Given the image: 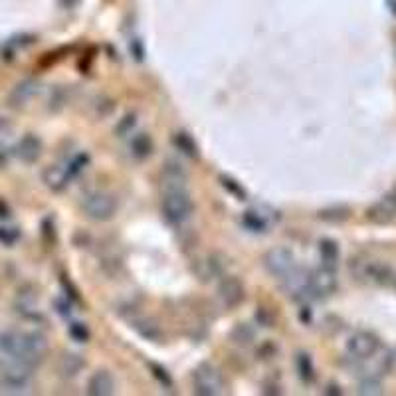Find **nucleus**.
Returning a JSON list of instances; mask_svg holds the SVG:
<instances>
[{
	"label": "nucleus",
	"instance_id": "obj_1",
	"mask_svg": "<svg viewBox=\"0 0 396 396\" xmlns=\"http://www.w3.org/2000/svg\"><path fill=\"white\" fill-rule=\"evenodd\" d=\"M195 211L186 190V173L178 162H167L162 171V214L174 226L185 224Z\"/></svg>",
	"mask_w": 396,
	"mask_h": 396
},
{
	"label": "nucleus",
	"instance_id": "obj_2",
	"mask_svg": "<svg viewBox=\"0 0 396 396\" xmlns=\"http://www.w3.org/2000/svg\"><path fill=\"white\" fill-rule=\"evenodd\" d=\"M46 337L36 331H4L0 335V357L22 360L30 367H36L46 355Z\"/></svg>",
	"mask_w": 396,
	"mask_h": 396
},
{
	"label": "nucleus",
	"instance_id": "obj_3",
	"mask_svg": "<svg viewBox=\"0 0 396 396\" xmlns=\"http://www.w3.org/2000/svg\"><path fill=\"white\" fill-rule=\"evenodd\" d=\"M32 369L34 367L26 365L22 360L0 357V388L13 395L26 393L32 381Z\"/></svg>",
	"mask_w": 396,
	"mask_h": 396
},
{
	"label": "nucleus",
	"instance_id": "obj_4",
	"mask_svg": "<svg viewBox=\"0 0 396 396\" xmlns=\"http://www.w3.org/2000/svg\"><path fill=\"white\" fill-rule=\"evenodd\" d=\"M351 272L360 282H372V284H388L393 272L384 261L372 260L367 256H359L351 261Z\"/></svg>",
	"mask_w": 396,
	"mask_h": 396
},
{
	"label": "nucleus",
	"instance_id": "obj_5",
	"mask_svg": "<svg viewBox=\"0 0 396 396\" xmlns=\"http://www.w3.org/2000/svg\"><path fill=\"white\" fill-rule=\"evenodd\" d=\"M82 208L93 220H109L117 211V200L103 190H93L84 198Z\"/></svg>",
	"mask_w": 396,
	"mask_h": 396
},
{
	"label": "nucleus",
	"instance_id": "obj_6",
	"mask_svg": "<svg viewBox=\"0 0 396 396\" xmlns=\"http://www.w3.org/2000/svg\"><path fill=\"white\" fill-rule=\"evenodd\" d=\"M264 266L275 277L287 280L294 273V270H296V258H294V254L287 247H273V250H270L266 254Z\"/></svg>",
	"mask_w": 396,
	"mask_h": 396
},
{
	"label": "nucleus",
	"instance_id": "obj_7",
	"mask_svg": "<svg viewBox=\"0 0 396 396\" xmlns=\"http://www.w3.org/2000/svg\"><path fill=\"white\" fill-rule=\"evenodd\" d=\"M381 349L379 339L372 333L367 331H359V333H353L346 339V353L357 360H369L372 359Z\"/></svg>",
	"mask_w": 396,
	"mask_h": 396
},
{
	"label": "nucleus",
	"instance_id": "obj_8",
	"mask_svg": "<svg viewBox=\"0 0 396 396\" xmlns=\"http://www.w3.org/2000/svg\"><path fill=\"white\" fill-rule=\"evenodd\" d=\"M335 287H337V277L329 266H323L319 270L311 272L305 282V291L315 297L329 296V294H333Z\"/></svg>",
	"mask_w": 396,
	"mask_h": 396
},
{
	"label": "nucleus",
	"instance_id": "obj_9",
	"mask_svg": "<svg viewBox=\"0 0 396 396\" xmlns=\"http://www.w3.org/2000/svg\"><path fill=\"white\" fill-rule=\"evenodd\" d=\"M195 388L198 395L204 396H216L222 393L224 381L220 372L216 371L211 365H202L197 372H195Z\"/></svg>",
	"mask_w": 396,
	"mask_h": 396
},
{
	"label": "nucleus",
	"instance_id": "obj_10",
	"mask_svg": "<svg viewBox=\"0 0 396 396\" xmlns=\"http://www.w3.org/2000/svg\"><path fill=\"white\" fill-rule=\"evenodd\" d=\"M220 297L228 307H236L244 299V285L238 277H226L220 282Z\"/></svg>",
	"mask_w": 396,
	"mask_h": 396
},
{
	"label": "nucleus",
	"instance_id": "obj_11",
	"mask_svg": "<svg viewBox=\"0 0 396 396\" xmlns=\"http://www.w3.org/2000/svg\"><path fill=\"white\" fill-rule=\"evenodd\" d=\"M369 218L379 224L396 222V192L381 200L374 208L369 212Z\"/></svg>",
	"mask_w": 396,
	"mask_h": 396
},
{
	"label": "nucleus",
	"instance_id": "obj_12",
	"mask_svg": "<svg viewBox=\"0 0 396 396\" xmlns=\"http://www.w3.org/2000/svg\"><path fill=\"white\" fill-rule=\"evenodd\" d=\"M113 376L107 371L93 372L87 384V393L93 396H109L113 393Z\"/></svg>",
	"mask_w": 396,
	"mask_h": 396
},
{
	"label": "nucleus",
	"instance_id": "obj_13",
	"mask_svg": "<svg viewBox=\"0 0 396 396\" xmlns=\"http://www.w3.org/2000/svg\"><path fill=\"white\" fill-rule=\"evenodd\" d=\"M72 176L68 173V169H63L60 165H54V167H50L46 169V173H44V181H46V185L52 188V190H63L66 186H68V181H70Z\"/></svg>",
	"mask_w": 396,
	"mask_h": 396
},
{
	"label": "nucleus",
	"instance_id": "obj_14",
	"mask_svg": "<svg viewBox=\"0 0 396 396\" xmlns=\"http://www.w3.org/2000/svg\"><path fill=\"white\" fill-rule=\"evenodd\" d=\"M40 151H42V145H40V141H38L34 135H26L24 139L20 141V145H18V155H20L26 162L36 161L38 157H40Z\"/></svg>",
	"mask_w": 396,
	"mask_h": 396
},
{
	"label": "nucleus",
	"instance_id": "obj_15",
	"mask_svg": "<svg viewBox=\"0 0 396 396\" xmlns=\"http://www.w3.org/2000/svg\"><path fill=\"white\" fill-rule=\"evenodd\" d=\"M36 91H38V87L34 82H24V84H20V86L14 89L13 101L26 103V101H30V99L34 98V93H36Z\"/></svg>",
	"mask_w": 396,
	"mask_h": 396
},
{
	"label": "nucleus",
	"instance_id": "obj_16",
	"mask_svg": "<svg viewBox=\"0 0 396 396\" xmlns=\"http://www.w3.org/2000/svg\"><path fill=\"white\" fill-rule=\"evenodd\" d=\"M321 256H323V260H325V266L329 264V268H331V264H335L337 256H339V250H337V246H335V242H331V240H323Z\"/></svg>",
	"mask_w": 396,
	"mask_h": 396
},
{
	"label": "nucleus",
	"instance_id": "obj_17",
	"mask_svg": "<svg viewBox=\"0 0 396 396\" xmlns=\"http://www.w3.org/2000/svg\"><path fill=\"white\" fill-rule=\"evenodd\" d=\"M82 367H84V360L79 359V355H68L66 359H63V371L68 372V374H77V372L82 371Z\"/></svg>",
	"mask_w": 396,
	"mask_h": 396
},
{
	"label": "nucleus",
	"instance_id": "obj_18",
	"mask_svg": "<svg viewBox=\"0 0 396 396\" xmlns=\"http://www.w3.org/2000/svg\"><path fill=\"white\" fill-rule=\"evenodd\" d=\"M244 222H246L247 228H252L254 232H264V230H266V222H264V218H260L256 212H246Z\"/></svg>",
	"mask_w": 396,
	"mask_h": 396
},
{
	"label": "nucleus",
	"instance_id": "obj_19",
	"mask_svg": "<svg viewBox=\"0 0 396 396\" xmlns=\"http://www.w3.org/2000/svg\"><path fill=\"white\" fill-rule=\"evenodd\" d=\"M297 369H299V374H301L305 381L313 379V367H311V360L307 359V355H299V357H297Z\"/></svg>",
	"mask_w": 396,
	"mask_h": 396
},
{
	"label": "nucleus",
	"instance_id": "obj_20",
	"mask_svg": "<svg viewBox=\"0 0 396 396\" xmlns=\"http://www.w3.org/2000/svg\"><path fill=\"white\" fill-rule=\"evenodd\" d=\"M174 143H176V145H178L181 148H186V155H190V157H197V147H195L192 139L186 135V133H181V135H176Z\"/></svg>",
	"mask_w": 396,
	"mask_h": 396
},
{
	"label": "nucleus",
	"instance_id": "obj_21",
	"mask_svg": "<svg viewBox=\"0 0 396 396\" xmlns=\"http://www.w3.org/2000/svg\"><path fill=\"white\" fill-rule=\"evenodd\" d=\"M20 238V232L16 228H0V242L6 246H13L14 242Z\"/></svg>",
	"mask_w": 396,
	"mask_h": 396
},
{
	"label": "nucleus",
	"instance_id": "obj_22",
	"mask_svg": "<svg viewBox=\"0 0 396 396\" xmlns=\"http://www.w3.org/2000/svg\"><path fill=\"white\" fill-rule=\"evenodd\" d=\"M133 148H135V155H139V157H145L148 151H151V141H148L147 135H141L139 139L135 141V145H133Z\"/></svg>",
	"mask_w": 396,
	"mask_h": 396
},
{
	"label": "nucleus",
	"instance_id": "obj_23",
	"mask_svg": "<svg viewBox=\"0 0 396 396\" xmlns=\"http://www.w3.org/2000/svg\"><path fill=\"white\" fill-rule=\"evenodd\" d=\"M70 333H72V337L77 339L79 343H84L87 337H89V331L86 329V325H82V323H74L72 329H70Z\"/></svg>",
	"mask_w": 396,
	"mask_h": 396
},
{
	"label": "nucleus",
	"instance_id": "obj_24",
	"mask_svg": "<svg viewBox=\"0 0 396 396\" xmlns=\"http://www.w3.org/2000/svg\"><path fill=\"white\" fill-rule=\"evenodd\" d=\"M151 371H153V374L159 379V381H162V384H167V386H171V379H169V374H165V371H162L161 367H157V365H153L151 367Z\"/></svg>",
	"mask_w": 396,
	"mask_h": 396
},
{
	"label": "nucleus",
	"instance_id": "obj_25",
	"mask_svg": "<svg viewBox=\"0 0 396 396\" xmlns=\"http://www.w3.org/2000/svg\"><path fill=\"white\" fill-rule=\"evenodd\" d=\"M222 181H224V186H226V188H228V190H230V192H234L236 197L244 198V190H242V188H240V186L236 185L234 181H228V178H222Z\"/></svg>",
	"mask_w": 396,
	"mask_h": 396
}]
</instances>
